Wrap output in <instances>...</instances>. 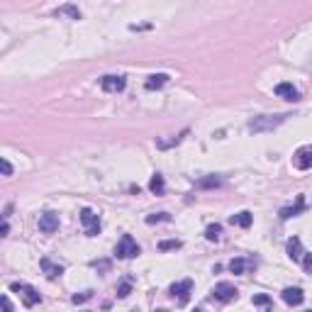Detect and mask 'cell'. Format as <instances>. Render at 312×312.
<instances>
[{"mask_svg": "<svg viewBox=\"0 0 312 312\" xmlns=\"http://www.w3.org/2000/svg\"><path fill=\"white\" fill-rule=\"evenodd\" d=\"M54 15H56V17H71V20H81V10H78L76 5H71V3L61 5V8H56Z\"/></svg>", "mask_w": 312, "mask_h": 312, "instance_id": "18", "label": "cell"}, {"mask_svg": "<svg viewBox=\"0 0 312 312\" xmlns=\"http://www.w3.org/2000/svg\"><path fill=\"white\" fill-rule=\"evenodd\" d=\"M93 298V290H85L83 295H73V305H81V302H85V300Z\"/></svg>", "mask_w": 312, "mask_h": 312, "instance_id": "28", "label": "cell"}, {"mask_svg": "<svg viewBox=\"0 0 312 312\" xmlns=\"http://www.w3.org/2000/svg\"><path fill=\"white\" fill-rule=\"evenodd\" d=\"M0 168H3V176H13V163L8 159H0Z\"/></svg>", "mask_w": 312, "mask_h": 312, "instance_id": "27", "label": "cell"}, {"mask_svg": "<svg viewBox=\"0 0 312 312\" xmlns=\"http://www.w3.org/2000/svg\"><path fill=\"white\" fill-rule=\"evenodd\" d=\"M293 166L298 171H310L312 168V144H305L300 147L295 154H293Z\"/></svg>", "mask_w": 312, "mask_h": 312, "instance_id": "7", "label": "cell"}, {"mask_svg": "<svg viewBox=\"0 0 312 312\" xmlns=\"http://www.w3.org/2000/svg\"><path fill=\"white\" fill-rule=\"evenodd\" d=\"M300 263H302V269H305V273H312V254H305Z\"/></svg>", "mask_w": 312, "mask_h": 312, "instance_id": "29", "label": "cell"}, {"mask_svg": "<svg viewBox=\"0 0 312 312\" xmlns=\"http://www.w3.org/2000/svg\"><path fill=\"white\" fill-rule=\"evenodd\" d=\"M124 85H127V78L124 76H115V73H108V76H103L100 78V88L105 91V93H120L124 91Z\"/></svg>", "mask_w": 312, "mask_h": 312, "instance_id": "8", "label": "cell"}, {"mask_svg": "<svg viewBox=\"0 0 312 312\" xmlns=\"http://www.w3.org/2000/svg\"><path fill=\"white\" fill-rule=\"evenodd\" d=\"M249 269H256V261H251V258H232L230 261V271L232 273H246Z\"/></svg>", "mask_w": 312, "mask_h": 312, "instance_id": "15", "label": "cell"}, {"mask_svg": "<svg viewBox=\"0 0 312 312\" xmlns=\"http://www.w3.org/2000/svg\"><path fill=\"white\" fill-rule=\"evenodd\" d=\"M302 210H305V195H298L295 205H288V207H283V210H281V219L298 217V215L302 212Z\"/></svg>", "mask_w": 312, "mask_h": 312, "instance_id": "14", "label": "cell"}, {"mask_svg": "<svg viewBox=\"0 0 312 312\" xmlns=\"http://www.w3.org/2000/svg\"><path fill=\"white\" fill-rule=\"evenodd\" d=\"M166 83H168V76H166V73H154V76L147 78L144 85H147V91H159V88H163Z\"/></svg>", "mask_w": 312, "mask_h": 312, "instance_id": "19", "label": "cell"}, {"mask_svg": "<svg viewBox=\"0 0 312 312\" xmlns=\"http://www.w3.org/2000/svg\"><path fill=\"white\" fill-rule=\"evenodd\" d=\"M149 190L154 193V195H163V193H166V181H163L161 173H154V176H151Z\"/></svg>", "mask_w": 312, "mask_h": 312, "instance_id": "20", "label": "cell"}, {"mask_svg": "<svg viewBox=\"0 0 312 312\" xmlns=\"http://www.w3.org/2000/svg\"><path fill=\"white\" fill-rule=\"evenodd\" d=\"M276 95H278V98H283V100H290V103L300 100L298 88H295L293 83H278V85H276Z\"/></svg>", "mask_w": 312, "mask_h": 312, "instance_id": "12", "label": "cell"}, {"mask_svg": "<svg viewBox=\"0 0 312 312\" xmlns=\"http://www.w3.org/2000/svg\"><path fill=\"white\" fill-rule=\"evenodd\" d=\"M190 293H193V281H190V278H186V281H178V283H173L171 288H168V295H171V298H176L178 305H188Z\"/></svg>", "mask_w": 312, "mask_h": 312, "instance_id": "5", "label": "cell"}, {"mask_svg": "<svg viewBox=\"0 0 312 312\" xmlns=\"http://www.w3.org/2000/svg\"><path fill=\"white\" fill-rule=\"evenodd\" d=\"M285 254L290 256V261H302L305 251H302V242H300L298 237H290V239H288V244H285Z\"/></svg>", "mask_w": 312, "mask_h": 312, "instance_id": "13", "label": "cell"}, {"mask_svg": "<svg viewBox=\"0 0 312 312\" xmlns=\"http://www.w3.org/2000/svg\"><path fill=\"white\" fill-rule=\"evenodd\" d=\"M81 225L88 237H98L100 234V215L93 212L91 207H83L81 210Z\"/></svg>", "mask_w": 312, "mask_h": 312, "instance_id": "4", "label": "cell"}, {"mask_svg": "<svg viewBox=\"0 0 312 312\" xmlns=\"http://www.w3.org/2000/svg\"><path fill=\"white\" fill-rule=\"evenodd\" d=\"M288 117H290L288 112H283V115H258V117H254V120H249L246 127H249V132L261 135V132H271V129H276V127H281Z\"/></svg>", "mask_w": 312, "mask_h": 312, "instance_id": "1", "label": "cell"}, {"mask_svg": "<svg viewBox=\"0 0 312 312\" xmlns=\"http://www.w3.org/2000/svg\"><path fill=\"white\" fill-rule=\"evenodd\" d=\"M132 293V281L127 278V281H122V283L117 285V298H127Z\"/></svg>", "mask_w": 312, "mask_h": 312, "instance_id": "24", "label": "cell"}, {"mask_svg": "<svg viewBox=\"0 0 312 312\" xmlns=\"http://www.w3.org/2000/svg\"><path fill=\"white\" fill-rule=\"evenodd\" d=\"M39 266H41V271L47 273V278H49V281H56V278L64 273V266H61V263H54L52 258H47V256L39 261Z\"/></svg>", "mask_w": 312, "mask_h": 312, "instance_id": "11", "label": "cell"}, {"mask_svg": "<svg viewBox=\"0 0 312 312\" xmlns=\"http://www.w3.org/2000/svg\"><path fill=\"white\" fill-rule=\"evenodd\" d=\"M171 219V215L168 212H159V215H149L147 217V225H156V222H168Z\"/></svg>", "mask_w": 312, "mask_h": 312, "instance_id": "26", "label": "cell"}, {"mask_svg": "<svg viewBox=\"0 0 312 312\" xmlns=\"http://www.w3.org/2000/svg\"><path fill=\"white\" fill-rule=\"evenodd\" d=\"M181 246H183L181 239H163V242H159V249H161V251H173V249H181Z\"/></svg>", "mask_w": 312, "mask_h": 312, "instance_id": "22", "label": "cell"}, {"mask_svg": "<svg viewBox=\"0 0 312 312\" xmlns=\"http://www.w3.org/2000/svg\"><path fill=\"white\" fill-rule=\"evenodd\" d=\"M115 256L117 258H135L139 256V244L135 242L132 234H122V239L115 246Z\"/></svg>", "mask_w": 312, "mask_h": 312, "instance_id": "2", "label": "cell"}, {"mask_svg": "<svg viewBox=\"0 0 312 312\" xmlns=\"http://www.w3.org/2000/svg\"><path fill=\"white\" fill-rule=\"evenodd\" d=\"M230 222L234 225V227H251V222H254V215L249 212V210H242V212H237V215H232Z\"/></svg>", "mask_w": 312, "mask_h": 312, "instance_id": "17", "label": "cell"}, {"mask_svg": "<svg viewBox=\"0 0 312 312\" xmlns=\"http://www.w3.org/2000/svg\"><path fill=\"white\" fill-rule=\"evenodd\" d=\"M219 234H222V225H210V227L205 230V237H207L210 242H217Z\"/></svg>", "mask_w": 312, "mask_h": 312, "instance_id": "23", "label": "cell"}, {"mask_svg": "<svg viewBox=\"0 0 312 312\" xmlns=\"http://www.w3.org/2000/svg\"><path fill=\"white\" fill-rule=\"evenodd\" d=\"M10 290L13 293H20L22 295V302H25V307H34V305H39L41 302V295L27 283H10Z\"/></svg>", "mask_w": 312, "mask_h": 312, "instance_id": "3", "label": "cell"}, {"mask_svg": "<svg viewBox=\"0 0 312 312\" xmlns=\"http://www.w3.org/2000/svg\"><path fill=\"white\" fill-rule=\"evenodd\" d=\"M195 186H198V188H219V186H222V178L219 176H205V178H200Z\"/></svg>", "mask_w": 312, "mask_h": 312, "instance_id": "21", "label": "cell"}, {"mask_svg": "<svg viewBox=\"0 0 312 312\" xmlns=\"http://www.w3.org/2000/svg\"><path fill=\"white\" fill-rule=\"evenodd\" d=\"M251 302H254L256 307H271V305H273V300L269 298V295H254V298H251Z\"/></svg>", "mask_w": 312, "mask_h": 312, "instance_id": "25", "label": "cell"}, {"mask_svg": "<svg viewBox=\"0 0 312 312\" xmlns=\"http://www.w3.org/2000/svg\"><path fill=\"white\" fill-rule=\"evenodd\" d=\"M281 298H283L285 305H290V307H298L305 302V293L300 290V288H285L283 293H281Z\"/></svg>", "mask_w": 312, "mask_h": 312, "instance_id": "10", "label": "cell"}, {"mask_svg": "<svg viewBox=\"0 0 312 312\" xmlns=\"http://www.w3.org/2000/svg\"><path fill=\"white\" fill-rule=\"evenodd\" d=\"M37 225H39V232L54 234V232L59 230V215H56L54 210H44L39 215V219H37Z\"/></svg>", "mask_w": 312, "mask_h": 312, "instance_id": "9", "label": "cell"}, {"mask_svg": "<svg viewBox=\"0 0 312 312\" xmlns=\"http://www.w3.org/2000/svg\"><path fill=\"white\" fill-rule=\"evenodd\" d=\"M188 137V129H183V132H178L176 137H171V139H156V149H161V151H166V149H173V147H178L183 139Z\"/></svg>", "mask_w": 312, "mask_h": 312, "instance_id": "16", "label": "cell"}, {"mask_svg": "<svg viewBox=\"0 0 312 312\" xmlns=\"http://www.w3.org/2000/svg\"><path fill=\"white\" fill-rule=\"evenodd\" d=\"M3 305H5V310H13V305H10V300L5 298V295H3Z\"/></svg>", "mask_w": 312, "mask_h": 312, "instance_id": "30", "label": "cell"}, {"mask_svg": "<svg viewBox=\"0 0 312 312\" xmlns=\"http://www.w3.org/2000/svg\"><path fill=\"white\" fill-rule=\"evenodd\" d=\"M237 295H239V290L232 283H227V281H222V283H217L212 288V298L217 302H232V300H237Z\"/></svg>", "mask_w": 312, "mask_h": 312, "instance_id": "6", "label": "cell"}]
</instances>
